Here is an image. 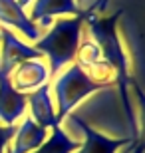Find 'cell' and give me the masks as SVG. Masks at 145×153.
Segmentation results:
<instances>
[{"label": "cell", "mask_w": 145, "mask_h": 153, "mask_svg": "<svg viewBox=\"0 0 145 153\" xmlns=\"http://www.w3.org/2000/svg\"><path fill=\"white\" fill-rule=\"evenodd\" d=\"M107 4H109V0H95V2L89 6L88 10L91 12V14H95V12H100V14H101V12H106Z\"/></svg>", "instance_id": "obj_16"}, {"label": "cell", "mask_w": 145, "mask_h": 153, "mask_svg": "<svg viewBox=\"0 0 145 153\" xmlns=\"http://www.w3.org/2000/svg\"><path fill=\"white\" fill-rule=\"evenodd\" d=\"M78 147H80V143L74 141L72 137H68L66 131L62 129L60 125H56L54 131H52V137H48V139L32 153H74Z\"/></svg>", "instance_id": "obj_12"}, {"label": "cell", "mask_w": 145, "mask_h": 153, "mask_svg": "<svg viewBox=\"0 0 145 153\" xmlns=\"http://www.w3.org/2000/svg\"><path fill=\"white\" fill-rule=\"evenodd\" d=\"M129 85L135 91V100H137V105H139V119H141V127H137V135L129 145L133 147V153H145V91L135 82V78H131Z\"/></svg>", "instance_id": "obj_13"}, {"label": "cell", "mask_w": 145, "mask_h": 153, "mask_svg": "<svg viewBox=\"0 0 145 153\" xmlns=\"http://www.w3.org/2000/svg\"><path fill=\"white\" fill-rule=\"evenodd\" d=\"M72 121H74V125L80 127L82 135H84V143H80V147L74 153H115L119 147L131 143V137L113 139V137H107L103 133H100V131H95L94 127H89L78 115H72Z\"/></svg>", "instance_id": "obj_5"}, {"label": "cell", "mask_w": 145, "mask_h": 153, "mask_svg": "<svg viewBox=\"0 0 145 153\" xmlns=\"http://www.w3.org/2000/svg\"><path fill=\"white\" fill-rule=\"evenodd\" d=\"M76 58H78V66H82V68H89V66L97 64L100 60H103V56H101L100 48L95 46V42H84V44L80 42Z\"/></svg>", "instance_id": "obj_14"}, {"label": "cell", "mask_w": 145, "mask_h": 153, "mask_svg": "<svg viewBox=\"0 0 145 153\" xmlns=\"http://www.w3.org/2000/svg\"><path fill=\"white\" fill-rule=\"evenodd\" d=\"M48 68L42 60H26V62L18 64L14 68V74H12L10 82L14 85V90L20 91V94H26V91H34L38 90L40 85L48 79Z\"/></svg>", "instance_id": "obj_7"}, {"label": "cell", "mask_w": 145, "mask_h": 153, "mask_svg": "<svg viewBox=\"0 0 145 153\" xmlns=\"http://www.w3.org/2000/svg\"><path fill=\"white\" fill-rule=\"evenodd\" d=\"M46 141V129L38 125L32 117H26L14 133V149L12 153H32Z\"/></svg>", "instance_id": "obj_11"}, {"label": "cell", "mask_w": 145, "mask_h": 153, "mask_svg": "<svg viewBox=\"0 0 145 153\" xmlns=\"http://www.w3.org/2000/svg\"><path fill=\"white\" fill-rule=\"evenodd\" d=\"M56 100H58V121L66 119L68 114L72 111L76 105H78L82 100L94 94L97 90H106V85L97 84L86 74V70L78 64H72L70 68L56 79Z\"/></svg>", "instance_id": "obj_3"}, {"label": "cell", "mask_w": 145, "mask_h": 153, "mask_svg": "<svg viewBox=\"0 0 145 153\" xmlns=\"http://www.w3.org/2000/svg\"><path fill=\"white\" fill-rule=\"evenodd\" d=\"M16 133V127L14 125H0V153H4L6 145Z\"/></svg>", "instance_id": "obj_15"}, {"label": "cell", "mask_w": 145, "mask_h": 153, "mask_svg": "<svg viewBox=\"0 0 145 153\" xmlns=\"http://www.w3.org/2000/svg\"><path fill=\"white\" fill-rule=\"evenodd\" d=\"M16 2H18L20 6H22V8H26V6L30 4V0H16Z\"/></svg>", "instance_id": "obj_17"}, {"label": "cell", "mask_w": 145, "mask_h": 153, "mask_svg": "<svg viewBox=\"0 0 145 153\" xmlns=\"http://www.w3.org/2000/svg\"><path fill=\"white\" fill-rule=\"evenodd\" d=\"M123 10H115V14L107 18H100L91 14L88 16V26H89V34L94 38L95 46L100 48L101 56L115 72V84L117 90H119V97H121L123 109H125V117H127L129 129H131V141L137 135V119L133 115V109H131V97H129L127 90H129V82H131V76H129V62H127V54L123 50V44L119 40L117 34V22L121 18Z\"/></svg>", "instance_id": "obj_1"}, {"label": "cell", "mask_w": 145, "mask_h": 153, "mask_svg": "<svg viewBox=\"0 0 145 153\" xmlns=\"http://www.w3.org/2000/svg\"><path fill=\"white\" fill-rule=\"evenodd\" d=\"M62 14L78 16V14H82V10L76 0H36L32 6V12H30V20L32 22L38 20L44 28H48L52 18L62 16Z\"/></svg>", "instance_id": "obj_10"}, {"label": "cell", "mask_w": 145, "mask_h": 153, "mask_svg": "<svg viewBox=\"0 0 145 153\" xmlns=\"http://www.w3.org/2000/svg\"><path fill=\"white\" fill-rule=\"evenodd\" d=\"M0 22L4 26H12V28L20 30L32 42L40 38V30L36 22H32L30 16H26L24 8L16 0H0Z\"/></svg>", "instance_id": "obj_9"}, {"label": "cell", "mask_w": 145, "mask_h": 153, "mask_svg": "<svg viewBox=\"0 0 145 153\" xmlns=\"http://www.w3.org/2000/svg\"><path fill=\"white\" fill-rule=\"evenodd\" d=\"M26 108H28L26 94L14 90L10 76H6L0 70V123L14 125V121L20 115H24Z\"/></svg>", "instance_id": "obj_6"}, {"label": "cell", "mask_w": 145, "mask_h": 153, "mask_svg": "<svg viewBox=\"0 0 145 153\" xmlns=\"http://www.w3.org/2000/svg\"><path fill=\"white\" fill-rule=\"evenodd\" d=\"M10 153H12V151H10Z\"/></svg>", "instance_id": "obj_18"}, {"label": "cell", "mask_w": 145, "mask_h": 153, "mask_svg": "<svg viewBox=\"0 0 145 153\" xmlns=\"http://www.w3.org/2000/svg\"><path fill=\"white\" fill-rule=\"evenodd\" d=\"M26 102H28L30 111H32V119L38 125H42L44 129H48V127L54 129L56 125H60L56 111H54V103H52L50 85L48 84H42L38 90L30 91V96H26Z\"/></svg>", "instance_id": "obj_8"}, {"label": "cell", "mask_w": 145, "mask_h": 153, "mask_svg": "<svg viewBox=\"0 0 145 153\" xmlns=\"http://www.w3.org/2000/svg\"><path fill=\"white\" fill-rule=\"evenodd\" d=\"M88 16H91V12L86 8V10H82V14L70 18V20L68 18L58 20L44 38L36 40V50L40 54H46L50 60L48 72L58 74L66 64H72L76 60L80 36H82V26L88 20Z\"/></svg>", "instance_id": "obj_2"}, {"label": "cell", "mask_w": 145, "mask_h": 153, "mask_svg": "<svg viewBox=\"0 0 145 153\" xmlns=\"http://www.w3.org/2000/svg\"><path fill=\"white\" fill-rule=\"evenodd\" d=\"M0 42H2V54H0V70L6 76L12 74V70L16 68L18 64L26 62V60H40V54L36 48L24 44L16 36L12 34L10 28H0Z\"/></svg>", "instance_id": "obj_4"}]
</instances>
